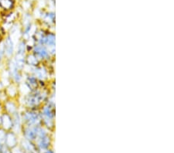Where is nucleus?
Listing matches in <instances>:
<instances>
[{"instance_id":"1","label":"nucleus","mask_w":174,"mask_h":153,"mask_svg":"<svg viewBox=\"0 0 174 153\" xmlns=\"http://www.w3.org/2000/svg\"><path fill=\"white\" fill-rule=\"evenodd\" d=\"M38 126H27L23 131V136L25 137V139L29 140L30 142L34 141L36 139V138L38 136Z\"/></svg>"},{"instance_id":"2","label":"nucleus","mask_w":174,"mask_h":153,"mask_svg":"<svg viewBox=\"0 0 174 153\" xmlns=\"http://www.w3.org/2000/svg\"><path fill=\"white\" fill-rule=\"evenodd\" d=\"M23 119L27 123L28 126H36L39 122V117L36 113L28 111L23 116Z\"/></svg>"},{"instance_id":"3","label":"nucleus","mask_w":174,"mask_h":153,"mask_svg":"<svg viewBox=\"0 0 174 153\" xmlns=\"http://www.w3.org/2000/svg\"><path fill=\"white\" fill-rule=\"evenodd\" d=\"M3 145H5L6 146H7L10 149L17 146V138H16V136L14 132L6 133V139H5V142Z\"/></svg>"},{"instance_id":"4","label":"nucleus","mask_w":174,"mask_h":153,"mask_svg":"<svg viewBox=\"0 0 174 153\" xmlns=\"http://www.w3.org/2000/svg\"><path fill=\"white\" fill-rule=\"evenodd\" d=\"M4 50H5V54L10 57L14 52V41L13 40L10 36H8L6 40L4 42Z\"/></svg>"},{"instance_id":"5","label":"nucleus","mask_w":174,"mask_h":153,"mask_svg":"<svg viewBox=\"0 0 174 153\" xmlns=\"http://www.w3.org/2000/svg\"><path fill=\"white\" fill-rule=\"evenodd\" d=\"M1 124L4 130H10L13 128V118L8 114H4L1 117Z\"/></svg>"},{"instance_id":"6","label":"nucleus","mask_w":174,"mask_h":153,"mask_svg":"<svg viewBox=\"0 0 174 153\" xmlns=\"http://www.w3.org/2000/svg\"><path fill=\"white\" fill-rule=\"evenodd\" d=\"M42 99V96L40 93L34 94H29V98L27 99V104L29 106H35L36 104H38Z\"/></svg>"},{"instance_id":"7","label":"nucleus","mask_w":174,"mask_h":153,"mask_svg":"<svg viewBox=\"0 0 174 153\" xmlns=\"http://www.w3.org/2000/svg\"><path fill=\"white\" fill-rule=\"evenodd\" d=\"M50 145V138L47 136L38 138L37 147L40 150H46Z\"/></svg>"},{"instance_id":"8","label":"nucleus","mask_w":174,"mask_h":153,"mask_svg":"<svg viewBox=\"0 0 174 153\" xmlns=\"http://www.w3.org/2000/svg\"><path fill=\"white\" fill-rule=\"evenodd\" d=\"M34 53L37 57L40 58H46L48 57V52L47 49L42 45H36L34 47Z\"/></svg>"},{"instance_id":"9","label":"nucleus","mask_w":174,"mask_h":153,"mask_svg":"<svg viewBox=\"0 0 174 153\" xmlns=\"http://www.w3.org/2000/svg\"><path fill=\"white\" fill-rule=\"evenodd\" d=\"M22 150L25 152V153L27 152H35V147L31 143L30 141L29 140H22Z\"/></svg>"},{"instance_id":"10","label":"nucleus","mask_w":174,"mask_h":153,"mask_svg":"<svg viewBox=\"0 0 174 153\" xmlns=\"http://www.w3.org/2000/svg\"><path fill=\"white\" fill-rule=\"evenodd\" d=\"M6 109L7 110V111L10 114H13V115L14 113H16V105L14 104V103L13 102H7L6 104Z\"/></svg>"},{"instance_id":"11","label":"nucleus","mask_w":174,"mask_h":153,"mask_svg":"<svg viewBox=\"0 0 174 153\" xmlns=\"http://www.w3.org/2000/svg\"><path fill=\"white\" fill-rule=\"evenodd\" d=\"M27 63L30 66H35V65L37 64H38V60H37L36 56L29 55L28 58H27Z\"/></svg>"},{"instance_id":"12","label":"nucleus","mask_w":174,"mask_h":153,"mask_svg":"<svg viewBox=\"0 0 174 153\" xmlns=\"http://www.w3.org/2000/svg\"><path fill=\"white\" fill-rule=\"evenodd\" d=\"M35 73H36V77L40 78V79H43V78H44L47 76V72H46L44 69L43 68L36 69Z\"/></svg>"},{"instance_id":"13","label":"nucleus","mask_w":174,"mask_h":153,"mask_svg":"<svg viewBox=\"0 0 174 153\" xmlns=\"http://www.w3.org/2000/svg\"><path fill=\"white\" fill-rule=\"evenodd\" d=\"M43 115L47 117V119H52L54 118V114L52 112V110L49 107H46L43 109Z\"/></svg>"},{"instance_id":"14","label":"nucleus","mask_w":174,"mask_h":153,"mask_svg":"<svg viewBox=\"0 0 174 153\" xmlns=\"http://www.w3.org/2000/svg\"><path fill=\"white\" fill-rule=\"evenodd\" d=\"M45 43L51 46V47H54V43H55V36H54L53 34H50L48 36L46 37V41H45Z\"/></svg>"},{"instance_id":"15","label":"nucleus","mask_w":174,"mask_h":153,"mask_svg":"<svg viewBox=\"0 0 174 153\" xmlns=\"http://www.w3.org/2000/svg\"><path fill=\"white\" fill-rule=\"evenodd\" d=\"M28 84H29V87H36L37 85V81H36V78L31 76L29 77L28 78Z\"/></svg>"},{"instance_id":"16","label":"nucleus","mask_w":174,"mask_h":153,"mask_svg":"<svg viewBox=\"0 0 174 153\" xmlns=\"http://www.w3.org/2000/svg\"><path fill=\"white\" fill-rule=\"evenodd\" d=\"M6 136V132L5 131L4 129H0V144L1 145L4 144Z\"/></svg>"},{"instance_id":"17","label":"nucleus","mask_w":174,"mask_h":153,"mask_svg":"<svg viewBox=\"0 0 174 153\" xmlns=\"http://www.w3.org/2000/svg\"><path fill=\"white\" fill-rule=\"evenodd\" d=\"M0 153H13L12 150L9 149L8 147L6 146L5 145H0Z\"/></svg>"},{"instance_id":"18","label":"nucleus","mask_w":174,"mask_h":153,"mask_svg":"<svg viewBox=\"0 0 174 153\" xmlns=\"http://www.w3.org/2000/svg\"><path fill=\"white\" fill-rule=\"evenodd\" d=\"M5 54V50H4V42L0 43V60L2 59V57Z\"/></svg>"},{"instance_id":"19","label":"nucleus","mask_w":174,"mask_h":153,"mask_svg":"<svg viewBox=\"0 0 174 153\" xmlns=\"http://www.w3.org/2000/svg\"><path fill=\"white\" fill-rule=\"evenodd\" d=\"M44 153H54V152H52V151H47L46 152Z\"/></svg>"},{"instance_id":"20","label":"nucleus","mask_w":174,"mask_h":153,"mask_svg":"<svg viewBox=\"0 0 174 153\" xmlns=\"http://www.w3.org/2000/svg\"><path fill=\"white\" fill-rule=\"evenodd\" d=\"M0 124H1V117H0Z\"/></svg>"},{"instance_id":"21","label":"nucleus","mask_w":174,"mask_h":153,"mask_svg":"<svg viewBox=\"0 0 174 153\" xmlns=\"http://www.w3.org/2000/svg\"><path fill=\"white\" fill-rule=\"evenodd\" d=\"M0 145H1V144H0Z\"/></svg>"}]
</instances>
